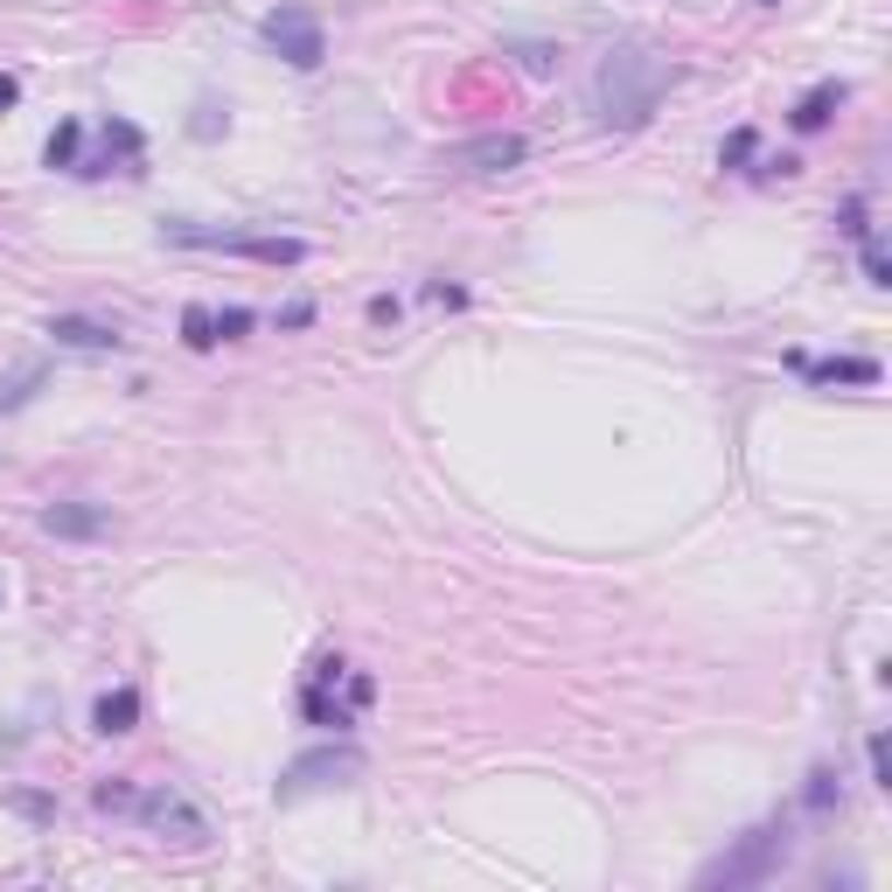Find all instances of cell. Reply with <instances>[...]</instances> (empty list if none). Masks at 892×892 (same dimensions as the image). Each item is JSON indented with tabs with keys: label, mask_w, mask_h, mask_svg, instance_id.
<instances>
[{
	"label": "cell",
	"mask_w": 892,
	"mask_h": 892,
	"mask_svg": "<svg viewBox=\"0 0 892 892\" xmlns=\"http://www.w3.org/2000/svg\"><path fill=\"white\" fill-rule=\"evenodd\" d=\"M670 78H676V70L662 63V56H649L641 43L606 49L600 70H593V112H600V126L641 132V126L656 119V105H662V91H670Z\"/></svg>",
	"instance_id": "6da1fadb"
},
{
	"label": "cell",
	"mask_w": 892,
	"mask_h": 892,
	"mask_svg": "<svg viewBox=\"0 0 892 892\" xmlns=\"http://www.w3.org/2000/svg\"><path fill=\"white\" fill-rule=\"evenodd\" d=\"M788 850H795V830L788 823H753L746 837H732V850H718L711 865H697V885L705 892H739V885H767L774 871L788 865Z\"/></svg>",
	"instance_id": "7a4b0ae2"
},
{
	"label": "cell",
	"mask_w": 892,
	"mask_h": 892,
	"mask_svg": "<svg viewBox=\"0 0 892 892\" xmlns=\"http://www.w3.org/2000/svg\"><path fill=\"white\" fill-rule=\"evenodd\" d=\"M167 244H196V252H238V258H258V265H300L308 258V244L300 238H279V231H210V223H161Z\"/></svg>",
	"instance_id": "3957f363"
},
{
	"label": "cell",
	"mask_w": 892,
	"mask_h": 892,
	"mask_svg": "<svg viewBox=\"0 0 892 892\" xmlns=\"http://www.w3.org/2000/svg\"><path fill=\"white\" fill-rule=\"evenodd\" d=\"M258 43L273 56H287L293 70H321V56H328V35H321V14L314 8H273L258 22Z\"/></svg>",
	"instance_id": "277c9868"
},
{
	"label": "cell",
	"mask_w": 892,
	"mask_h": 892,
	"mask_svg": "<svg viewBox=\"0 0 892 892\" xmlns=\"http://www.w3.org/2000/svg\"><path fill=\"white\" fill-rule=\"evenodd\" d=\"M356 774H363V746H314V753H300V761L279 774V802H300V795H314V788H349Z\"/></svg>",
	"instance_id": "5b68a950"
},
{
	"label": "cell",
	"mask_w": 892,
	"mask_h": 892,
	"mask_svg": "<svg viewBox=\"0 0 892 892\" xmlns=\"http://www.w3.org/2000/svg\"><path fill=\"white\" fill-rule=\"evenodd\" d=\"M530 161V140L523 132H474V140H453L440 167L447 175H509V167Z\"/></svg>",
	"instance_id": "8992f818"
},
{
	"label": "cell",
	"mask_w": 892,
	"mask_h": 892,
	"mask_svg": "<svg viewBox=\"0 0 892 892\" xmlns=\"http://www.w3.org/2000/svg\"><path fill=\"white\" fill-rule=\"evenodd\" d=\"M132 823L161 830V837H175V844H210V815L188 802L182 788H147L140 802H132Z\"/></svg>",
	"instance_id": "52a82bcc"
},
{
	"label": "cell",
	"mask_w": 892,
	"mask_h": 892,
	"mask_svg": "<svg viewBox=\"0 0 892 892\" xmlns=\"http://www.w3.org/2000/svg\"><path fill=\"white\" fill-rule=\"evenodd\" d=\"M99 140H105V154H91V161H78V175L91 182V175H112V167H126V175H140V154H147V132L132 126V119H105L99 126Z\"/></svg>",
	"instance_id": "ba28073f"
},
{
	"label": "cell",
	"mask_w": 892,
	"mask_h": 892,
	"mask_svg": "<svg viewBox=\"0 0 892 892\" xmlns=\"http://www.w3.org/2000/svg\"><path fill=\"white\" fill-rule=\"evenodd\" d=\"M788 363L809 377L815 391H830V384H879V363H871V356H823V363H815V356H802V349H788Z\"/></svg>",
	"instance_id": "9c48e42d"
},
{
	"label": "cell",
	"mask_w": 892,
	"mask_h": 892,
	"mask_svg": "<svg viewBox=\"0 0 892 892\" xmlns=\"http://www.w3.org/2000/svg\"><path fill=\"white\" fill-rule=\"evenodd\" d=\"M43 530H49V537L84 544V537H105V530H112V509L105 502H49L43 509Z\"/></svg>",
	"instance_id": "30bf717a"
},
{
	"label": "cell",
	"mask_w": 892,
	"mask_h": 892,
	"mask_svg": "<svg viewBox=\"0 0 892 892\" xmlns=\"http://www.w3.org/2000/svg\"><path fill=\"white\" fill-rule=\"evenodd\" d=\"M49 335L63 341V349H126V335L112 328V321H91V314H49Z\"/></svg>",
	"instance_id": "8fae6325"
},
{
	"label": "cell",
	"mask_w": 892,
	"mask_h": 892,
	"mask_svg": "<svg viewBox=\"0 0 892 892\" xmlns=\"http://www.w3.org/2000/svg\"><path fill=\"white\" fill-rule=\"evenodd\" d=\"M844 99H850V91H844L837 78H823V84H809V91H802V99H795V112H788V126H795V132H823L830 119H837V105H844Z\"/></svg>",
	"instance_id": "7c38bea8"
},
{
	"label": "cell",
	"mask_w": 892,
	"mask_h": 892,
	"mask_svg": "<svg viewBox=\"0 0 892 892\" xmlns=\"http://www.w3.org/2000/svg\"><path fill=\"white\" fill-rule=\"evenodd\" d=\"M91 726H99L105 739L132 732V726H140V691H132V683H119V691H105L99 705H91Z\"/></svg>",
	"instance_id": "4fadbf2b"
},
{
	"label": "cell",
	"mask_w": 892,
	"mask_h": 892,
	"mask_svg": "<svg viewBox=\"0 0 892 892\" xmlns=\"http://www.w3.org/2000/svg\"><path fill=\"white\" fill-rule=\"evenodd\" d=\"M300 718L321 726V732H349V726H356V705L328 697V683H308V691H300Z\"/></svg>",
	"instance_id": "5bb4252c"
},
{
	"label": "cell",
	"mask_w": 892,
	"mask_h": 892,
	"mask_svg": "<svg viewBox=\"0 0 892 892\" xmlns=\"http://www.w3.org/2000/svg\"><path fill=\"white\" fill-rule=\"evenodd\" d=\"M78 161H84V119H56V132L43 140V167L78 175Z\"/></svg>",
	"instance_id": "9a60e30c"
},
{
	"label": "cell",
	"mask_w": 892,
	"mask_h": 892,
	"mask_svg": "<svg viewBox=\"0 0 892 892\" xmlns=\"http://www.w3.org/2000/svg\"><path fill=\"white\" fill-rule=\"evenodd\" d=\"M802 809H809V815H837V809H844V781H837V767H809V781H802Z\"/></svg>",
	"instance_id": "2e32d148"
},
{
	"label": "cell",
	"mask_w": 892,
	"mask_h": 892,
	"mask_svg": "<svg viewBox=\"0 0 892 892\" xmlns=\"http://www.w3.org/2000/svg\"><path fill=\"white\" fill-rule=\"evenodd\" d=\"M132 802H140V788H132L126 774H112V781L91 788V809H99V815H132Z\"/></svg>",
	"instance_id": "e0dca14e"
},
{
	"label": "cell",
	"mask_w": 892,
	"mask_h": 892,
	"mask_svg": "<svg viewBox=\"0 0 892 892\" xmlns=\"http://www.w3.org/2000/svg\"><path fill=\"white\" fill-rule=\"evenodd\" d=\"M182 341L188 349H217V308H202V300L182 308Z\"/></svg>",
	"instance_id": "ac0fdd59"
},
{
	"label": "cell",
	"mask_w": 892,
	"mask_h": 892,
	"mask_svg": "<svg viewBox=\"0 0 892 892\" xmlns=\"http://www.w3.org/2000/svg\"><path fill=\"white\" fill-rule=\"evenodd\" d=\"M509 56H517L530 78H552L558 70V43H509Z\"/></svg>",
	"instance_id": "d6986e66"
},
{
	"label": "cell",
	"mask_w": 892,
	"mask_h": 892,
	"mask_svg": "<svg viewBox=\"0 0 892 892\" xmlns=\"http://www.w3.org/2000/svg\"><path fill=\"white\" fill-rule=\"evenodd\" d=\"M753 147H761V132H753V126H732V132H726V147H718V167H746V161H753Z\"/></svg>",
	"instance_id": "ffe728a7"
},
{
	"label": "cell",
	"mask_w": 892,
	"mask_h": 892,
	"mask_svg": "<svg viewBox=\"0 0 892 892\" xmlns=\"http://www.w3.org/2000/svg\"><path fill=\"white\" fill-rule=\"evenodd\" d=\"M188 132H196V140H217V132H231V105L202 99V105H196V119H188Z\"/></svg>",
	"instance_id": "44dd1931"
},
{
	"label": "cell",
	"mask_w": 892,
	"mask_h": 892,
	"mask_svg": "<svg viewBox=\"0 0 892 892\" xmlns=\"http://www.w3.org/2000/svg\"><path fill=\"white\" fill-rule=\"evenodd\" d=\"M858 258H865V279H871V287H892V258H885L879 231H871V238H858Z\"/></svg>",
	"instance_id": "7402d4cb"
},
{
	"label": "cell",
	"mask_w": 892,
	"mask_h": 892,
	"mask_svg": "<svg viewBox=\"0 0 892 892\" xmlns=\"http://www.w3.org/2000/svg\"><path fill=\"white\" fill-rule=\"evenodd\" d=\"M8 809H14V815H28V823H49V815H56V802H49L43 788H14V795H8Z\"/></svg>",
	"instance_id": "603a6c76"
},
{
	"label": "cell",
	"mask_w": 892,
	"mask_h": 892,
	"mask_svg": "<svg viewBox=\"0 0 892 892\" xmlns=\"http://www.w3.org/2000/svg\"><path fill=\"white\" fill-rule=\"evenodd\" d=\"M865 761H871V781L892 788V739H885V732H871V739H865Z\"/></svg>",
	"instance_id": "cb8c5ba5"
},
{
	"label": "cell",
	"mask_w": 892,
	"mask_h": 892,
	"mask_svg": "<svg viewBox=\"0 0 892 892\" xmlns=\"http://www.w3.org/2000/svg\"><path fill=\"white\" fill-rule=\"evenodd\" d=\"M252 328H258L252 308H217V341H238V335H252Z\"/></svg>",
	"instance_id": "d4e9b609"
},
{
	"label": "cell",
	"mask_w": 892,
	"mask_h": 892,
	"mask_svg": "<svg viewBox=\"0 0 892 892\" xmlns=\"http://www.w3.org/2000/svg\"><path fill=\"white\" fill-rule=\"evenodd\" d=\"M35 384H43V370H22L14 384H0V412H22L28 397H35Z\"/></svg>",
	"instance_id": "484cf974"
},
{
	"label": "cell",
	"mask_w": 892,
	"mask_h": 892,
	"mask_svg": "<svg viewBox=\"0 0 892 892\" xmlns=\"http://www.w3.org/2000/svg\"><path fill=\"white\" fill-rule=\"evenodd\" d=\"M871 210H865V196H844V210H837V231L844 238H871V223H865Z\"/></svg>",
	"instance_id": "4316f807"
},
{
	"label": "cell",
	"mask_w": 892,
	"mask_h": 892,
	"mask_svg": "<svg viewBox=\"0 0 892 892\" xmlns=\"http://www.w3.org/2000/svg\"><path fill=\"white\" fill-rule=\"evenodd\" d=\"M370 697H377V676H370V670H349V676H341V705H356V711H363Z\"/></svg>",
	"instance_id": "83f0119b"
},
{
	"label": "cell",
	"mask_w": 892,
	"mask_h": 892,
	"mask_svg": "<svg viewBox=\"0 0 892 892\" xmlns=\"http://www.w3.org/2000/svg\"><path fill=\"white\" fill-rule=\"evenodd\" d=\"M370 321H377V328H397V321H405V300H397V293H377V300H370Z\"/></svg>",
	"instance_id": "f1b7e54d"
},
{
	"label": "cell",
	"mask_w": 892,
	"mask_h": 892,
	"mask_svg": "<svg viewBox=\"0 0 892 892\" xmlns=\"http://www.w3.org/2000/svg\"><path fill=\"white\" fill-rule=\"evenodd\" d=\"M273 321H279V328H308V321H314V300H287Z\"/></svg>",
	"instance_id": "f546056e"
},
{
	"label": "cell",
	"mask_w": 892,
	"mask_h": 892,
	"mask_svg": "<svg viewBox=\"0 0 892 892\" xmlns=\"http://www.w3.org/2000/svg\"><path fill=\"white\" fill-rule=\"evenodd\" d=\"M426 300H432V308H467V287H447V279H432Z\"/></svg>",
	"instance_id": "4dcf8cb0"
},
{
	"label": "cell",
	"mask_w": 892,
	"mask_h": 892,
	"mask_svg": "<svg viewBox=\"0 0 892 892\" xmlns=\"http://www.w3.org/2000/svg\"><path fill=\"white\" fill-rule=\"evenodd\" d=\"M341 676H349V662H341V656H321L308 683H341Z\"/></svg>",
	"instance_id": "1f68e13d"
},
{
	"label": "cell",
	"mask_w": 892,
	"mask_h": 892,
	"mask_svg": "<svg viewBox=\"0 0 892 892\" xmlns=\"http://www.w3.org/2000/svg\"><path fill=\"white\" fill-rule=\"evenodd\" d=\"M22 105V78H8V70H0V112H14Z\"/></svg>",
	"instance_id": "d6a6232c"
},
{
	"label": "cell",
	"mask_w": 892,
	"mask_h": 892,
	"mask_svg": "<svg viewBox=\"0 0 892 892\" xmlns=\"http://www.w3.org/2000/svg\"><path fill=\"white\" fill-rule=\"evenodd\" d=\"M761 8H781V0H761Z\"/></svg>",
	"instance_id": "836d02e7"
},
{
	"label": "cell",
	"mask_w": 892,
	"mask_h": 892,
	"mask_svg": "<svg viewBox=\"0 0 892 892\" xmlns=\"http://www.w3.org/2000/svg\"><path fill=\"white\" fill-rule=\"evenodd\" d=\"M0 600H8V586H0Z\"/></svg>",
	"instance_id": "e575fe53"
}]
</instances>
